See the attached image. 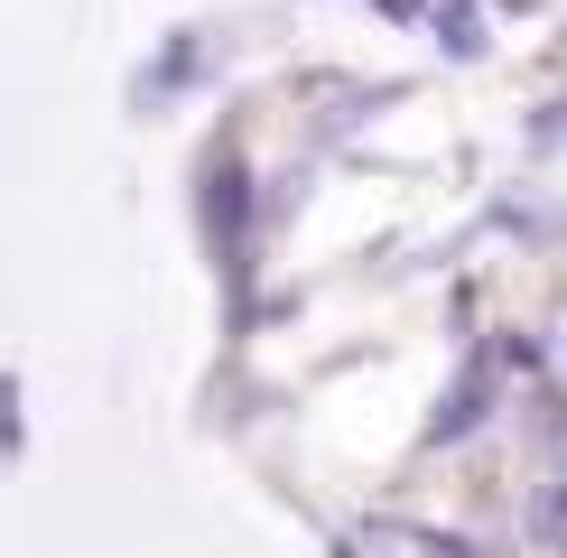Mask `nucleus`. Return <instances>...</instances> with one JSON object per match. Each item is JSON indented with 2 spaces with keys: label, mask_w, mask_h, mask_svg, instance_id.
<instances>
[{
  "label": "nucleus",
  "mask_w": 567,
  "mask_h": 558,
  "mask_svg": "<svg viewBox=\"0 0 567 558\" xmlns=\"http://www.w3.org/2000/svg\"><path fill=\"white\" fill-rule=\"evenodd\" d=\"M522 530H530V549L567 558V465H549V475L530 484V503H522Z\"/></svg>",
  "instance_id": "f257e3e1"
}]
</instances>
